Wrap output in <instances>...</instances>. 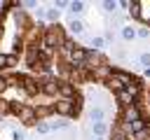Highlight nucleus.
Listing matches in <instances>:
<instances>
[{
	"instance_id": "obj_1",
	"label": "nucleus",
	"mask_w": 150,
	"mask_h": 140,
	"mask_svg": "<svg viewBox=\"0 0 150 140\" xmlns=\"http://www.w3.org/2000/svg\"><path fill=\"white\" fill-rule=\"evenodd\" d=\"M136 82H138V79H136L134 75H129V72H124V70H117V68H112L110 77H108L103 84L117 93V91H122L124 86H129V84H136Z\"/></svg>"
},
{
	"instance_id": "obj_2",
	"label": "nucleus",
	"mask_w": 150,
	"mask_h": 140,
	"mask_svg": "<svg viewBox=\"0 0 150 140\" xmlns=\"http://www.w3.org/2000/svg\"><path fill=\"white\" fill-rule=\"evenodd\" d=\"M54 112L61 117H75L80 112V100L77 98H59L54 103Z\"/></svg>"
},
{
	"instance_id": "obj_3",
	"label": "nucleus",
	"mask_w": 150,
	"mask_h": 140,
	"mask_svg": "<svg viewBox=\"0 0 150 140\" xmlns=\"http://www.w3.org/2000/svg\"><path fill=\"white\" fill-rule=\"evenodd\" d=\"M115 96H117V100H120V105H122V107H127V105H131V103H138V96H141V82L124 86V89H122V91H117Z\"/></svg>"
},
{
	"instance_id": "obj_4",
	"label": "nucleus",
	"mask_w": 150,
	"mask_h": 140,
	"mask_svg": "<svg viewBox=\"0 0 150 140\" xmlns=\"http://www.w3.org/2000/svg\"><path fill=\"white\" fill-rule=\"evenodd\" d=\"M12 112L23 121V124H35L38 121V112H35V107L33 105H16V107H12Z\"/></svg>"
},
{
	"instance_id": "obj_5",
	"label": "nucleus",
	"mask_w": 150,
	"mask_h": 140,
	"mask_svg": "<svg viewBox=\"0 0 150 140\" xmlns=\"http://www.w3.org/2000/svg\"><path fill=\"white\" fill-rule=\"evenodd\" d=\"M129 7H131V14L136 19H141L143 23H150V0H145V2H129Z\"/></svg>"
},
{
	"instance_id": "obj_6",
	"label": "nucleus",
	"mask_w": 150,
	"mask_h": 140,
	"mask_svg": "<svg viewBox=\"0 0 150 140\" xmlns=\"http://www.w3.org/2000/svg\"><path fill=\"white\" fill-rule=\"evenodd\" d=\"M59 98H77L75 96V84L66 82V79H59V93H56V100Z\"/></svg>"
},
{
	"instance_id": "obj_7",
	"label": "nucleus",
	"mask_w": 150,
	"mask_h": 140,
	"mask_svg": "<svg viewBox=\"0 0 150 140\" xmlns=\"http://www.w3.org/2000/svg\"><path fill=\"white\" fill-rule=\"evenodd\" d=\"M14 65H16V56H14V54H5V51H0V72L7 70V68H14Z\"/></svg>"
},
{
	"instance_id": "obj_8",
	"label": "nucleus",
	"mask_w": 150,
	"mask_h": 140,
	"mask_svg": "<svg viewBox=\"0 0 150 140\" xmlns=\"http://www.w3.org/2000/svg\"><path fill=\"white\" fill-rule=\"evenodd\" d=\"M68 30H70L73 35H82V30H84V26H82V23H80L77 19H73V21L68 23Z\"/></svg>"
},
{
	"instance_id": "obj_9",
	"label": "nucleus",
	"mask_w": 150,
	"mask_h": 140,
	"mask_svg": "<svg viewBox=\"0 0 150 140\" xmlns=\"http://www.w3.org/2000/svg\"><path fill=\"white\" fill-rule=\"evenodd\" d=\"M89 117H91V121H94V124H96V121H103V107H91Z\"/></svg>"
},
{
	"instance_id": "obj_10",
	"label": "nucleus",
	"mask_w": 150,
	"mask_h": 140,
	"mask_svg": "<svg viewBox=\"0 0 150 140\" xmlns=\"http://www.w3.org/2000/svg\"><path fill=\"white\" fill-rule=\"evenodd\" d=\"M68 7H70V12H73V14H80V12H84V2H80V0H77V2H70Z\"/></svg>"
},
{
	"instance_id": "obj_11",
	"label": "nucleus",
	"mask_w": 150,
	"mask_h": 140,
	"mask_svg": "<svg viewBox=\"0 0 150 140\" xmlns=\"http://www.w3.org/2000/svg\"><path fill=\"white\" fill-rule=\"evenodd\" d=\"M47 16H49V21H52V23H59V16H61V12L54 7V9H47Z\"/></svg>"
},
{
	"instance_id": "obj_12",
	"label": "nucleus",
	"mask_w": 150,
	"mask_h": 140,
	"mask_svg": "<svg viewBox=\"0 0 150 140\" xmlns=\"http://www.w3.org/2000/svg\"><path fill=\"white\" fill-rule=\"evenodd\" d=\"M122 37H124V40H134V37H136V30H134L131 26H127V28H122Z\"/></svg>"
},
{
	"instance_id": "obj_13",
	"label": "nucleus",
	"mask_w": 150,
	"mask_h": 140,
	"mask_svg": "<svg viewBox=\"0 0 150 140\" xmlns=\"http://www.w3.org/2000/svg\"><path fill=\"white\" fill-rule=\"evenodd\" d=\"M105 131H108V126H105L103 121H96V124H94V133H96V135H103Z\"/></svg>"
},
{
	"instance_id": "obj_14",
	"label": "nucleus",
	"mask_w": 150,
	"mask_h": 140,
	"mask_svg": "<svg viewBox=\"0 0 150 140\" xmlns=\"http://www.w3.org/2000/svg\"><path fill=\"white\" fill-rule=\"evenodd\" d=\"M91 44H94V49L98 51V47H103V37H91Z\"/></svg>"
},
{
	"instance_id": "obj_15",
	"label": "nucleus",
	"mask_w": 150,
	"mask_h": 140,
	"mask_svg": "<svg viewBox=\"0 0 150 140\" xmlns=\"http://www.w3.org/2000/svg\"><path fill=\"white\" fill-rule=\"evenodd\" d=\"M141 63L145 65V70L150 68V54H141Z\"/></svg>"
},
{
	"instance_id": "obj_16",
	"label": "nucleus",
	"mask_w": 150,
	"mask_h": 140,
	"mask_svg": "<svg viewBox=\"0 0 150 140\" xmlns=\"http://www.w3.org/2000/svg\"><path fill=\"white\" fill-rule=\"evenodd\" d=\"M103 7H105L108 12H112V9L117 7V2H112V0H105V2H103Z\"/></svg>"
},
{
	"instance_id": "obj_17",
	"label": "nucleus",
	"mask_w": 150,
	"mask_h": 140,
	"mask_svg": "<svg viewBox=\"0 0 150 140\" xmlns=\"http://www.w3.org/2000/svg\"><path fill=\"white\" fill-rule=\"evenodd\" d=\"M38 133H49V124H38Z\"/></svg>"
},
{
	"instance_id": "obj_18",
	"label": "nucleus",
	"mask_w": 150,
	"mask_h": 140,
	"mask_svg": "<svg viewBox=\"0 0 150 140\" xmlns=\"http://www.w3.org/2000/svg\"><path fill=\"white\" fill-rule=\"evenodd\" d=\"M148 107H150V89H148Z\"/></svg>"
}]
</instances>
